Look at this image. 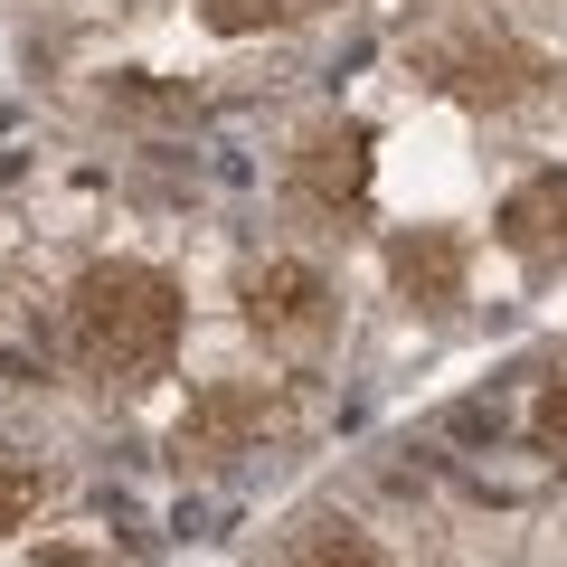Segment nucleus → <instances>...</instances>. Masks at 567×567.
<instances>
[{
  "instance_id": "9",
  "label": "nucleus",
  "mask_w": 567,
  "mask_h": 567,
  "mask_svg": "<svg viewBox=\"0 0 567 567\" xmlns=\"http://www.w3.org/2000/svg\"><path fill=\"white\" fill-rule=\"evenodd\" d=\"M39 492H48V473L29 464V454H10V445H0V539H10V529H20L29 511H39Z\"/></svg>"
},
{
  "instance_id": "5",
  "label": "nucleus",
  "mask_w": 567,
  "mask_h": 567,
  "mask_svg": "<svg viewBox=\"0 0 567 567\" xmlns=\"http://www.w3.org/2000/svg\"><path fill=\"white\" fill-rule=\"evenodd\" d=\"M293 199L322 208V218H341V208L369 199V133L360 123H312L303 152H293Z\"/></svg>"
},
{
  "instance_id": "1",
  "label": "nucleus",
  "mask_w": 567,
  "mask_h": 567,
  "mask_svg": "<svg viewBox=\"0 0 567 567\" xmlns=\"http://www.w3.org/2000/svg\"><path fill=\"white\" fill-rule=\"evenodd\" d=\"M66 322H76V360L95 369V379L114 388H152L171 369V350H181V284L162 275V265H95V275L76 284V303H66Z\"/></svg>"
},
{
  "instance_id": "11",
  "label": "nucleus",
  "mask_w": 567,
  "mask_h": 567,
  "mask_svg": "<svg viewBox=\"0 0 567 567\" xmlns=\"http://www.w3.org/2000/svg\"><path fill=\"white\" fill-rule=\"evenodd\" d=\"M529 425H539V445H567V369L539 388V406H529Z\"/></svg>"
},
{
  "instance_id": "10",
  "label": "nucleus",
  "mask_w": 567,
  "mask_h": 567,
  "mask_svg": "<svg viewBox=\"0 0 567 567\" xmlns=\"http://www.w3.org/2000/svg\"><path fill=\"white\" fill-rule=\"evenodd\" d=\"M284 567H388V558H379V548L360 539V529H312V539L293 548Z\"/></svg>"
},
{
  "instance_id": "6",
  "label": "nucleus",
  "mask_w": 567,
  "mask_h": 567,
  "mask_svg": "<svg viewBox=\"0 0 567 567\" xmlns=\"http://www.w3.org/2000/svg\"><path fill=\"white\" fill-rule=\"evenodd\" d=\"M464 265H473L464 227H398V237H388V284H398L406 303H425V312L464 303Z\"/></svg>"
},
{
  "instance_id": "2",
  "label": "nucleus",
  "mask_w": 567,
  "mask_h": 567,
  "mask_svg": "<svg viewBox=\"0 0 567 567\" xmlns=\"http://www.w3.org/2000/svg\"><path fill=\"white\" fill-rule=\"evenodd\" d=\"M246 322L265 331V350L312 360V350L341 331V303H331V284L312 275V265H265V275L246 284Z\"/></svg>"
},
{
  "instance_id": "4",
  "label": "nucleus",
  "mask_w": 567,
  "mask_h": 567,
  "mask_svg": "<svg viewBox=\"0 0 567 567\" xmlns=\"http://www.w3.org/2000/svg\"><path fill=\"white\" fill-rule=\"evenodd\" d=\"M275 425V388H256V379H218V388H199L189 398V416H181V464H218V454H237L246 435H265Z\"/></svg>"
},
{
  "instance_id": "7",
  "label": "nucleus",
  "mask_w": 567,
  "mask_h": 567,
  "mask_svg": "<svg viewBox=\"0 0 567 567\" xmlns=\"http://www.w3.org/2000/svg\"><path fill=\"white\" fill-rule=\"evenodd\" d=\"M502 246L520 265H558L567 256V171H548V181H529V189L502 199Z\"/></svg>"
},
{
  "instance_id": "3",
  "label": "nucleus",
  "mask_w": 567,
  "mask_h": 567,
  "mask_svg": "<svg viewBox=\"0 0 567 567\" xmlns=\"http://www.w3.org/2000/svg\"><path fill=\"white\" fill-rule=\"evenodd\" d=\"M435 85H445V95H464V104H520V95H539L548 85V58L539 48H520V39H483V29H473V39H454V48H435Z\"/></svg>"
},
{
  "instance_id": "8",
  "label": "nucleus",
  "mask_w": 567,
  "mask_h": 567,
  "mask_svg": "<svg viewBox=\"0 0 567 567\" xmlns=\"http://www.w3.org/2000/svg\"><path fill=\"white\" fill-rule=\"evenodd\" d=\"M208 29H227V39H246V29H293V20H322L331 0H199Z\"/></svg>"
}]
</instances>
